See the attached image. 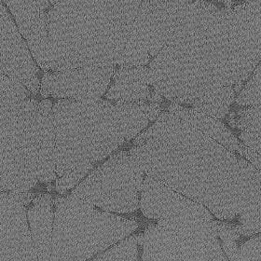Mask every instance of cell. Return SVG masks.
<instances>
[{
    "mask_svg": "<svg viewBox=\"0 0 261 261\" xmlns=\"http://www.w3.org/2000/svg\"><path fill=\"white\" fill-rule=\"evenodd\" d=\"M130 153L146 175L206 207L220 220L237 219L261 233V172L188 121L161 112L134 140Z\"/></svg>",
    "mask_w": 261,
    "mask_h": 261,
    "instance_id": "cell-1",
    "label": "cell"
},
{
    "mask_svg": "<svg viewBox=\"0 0 261 261\" xmlns=\"http://www.w3.org/2000/svg\"><path fill=\"white\" fill-rule=\"evenodd\" d=\"M261 61V4L220 9L191 0L166 45L149 63L153 88L190 105L225 86L245 83Z\"/></svg>",
    "mask_w": 261,
    "mask_h": 261,
    "instance_id": "cell-2",
    "label": "cell"
},
{
    "mask_svg": "<svg viewBox=\"0 0 261 261\" xmlns=\"http://www.w3.org/2000/svg\"><path fill=\"white\" fill-rule=\"evenodd\" d=\"M48 32L44 72L152 60L150 0H64L48 11Z\"/></svg>",
    "mask_w": 261,
    "mask_h": 261,
    "instance_id": "cell-3",
    "label": "cell"
},
{
    "mask_svg": "<svg viewBox=\"0 0 261 261\" xmlns=\"http://www.w3.org/2000/svg\"><path fill=\"white\" fill-rule=\"evenodd\" d=\"M55 191L76 188L94 166L155 121L159 103L58 99L54 103Z\"/></svg>",
    "mask_w": 261,
    "mask_h": 261,
    "instance_id": "cell-4",
    "label": "cell"
},
{
    "mask_svg": "<svg viewBox=\"0 0 261 261\" xmlns=\"http://www.w3.org/2000/svg\"><path fill=\"white\" fill-rule=\"evenodd\" d=\"M50 260H85L136 230V220L102 212L74 195L57 196Z\"/></svg>",
    "mask_w": 261,
    "mask_h": 261,
    "instance_id": "cell-5",
    "label": "cell"
},
{
    "mask_svg": "<svg viewBox=\"0 0 261 261\" xmlns=\"http://www.w3.org/2000/svg\"><path fill=\"white\" fill-rule=\"evenodd\" d=\"M38 103L21 90L0 86V191L27 192L38 183Z\"/></svg>",
    "mask_w": 261,
    "mask_h": 261,
    "instance_id": "cell-6",
    "label": "cell"
},
{
    "mask_svg": "<svg viewBox=\"0 0 261 261\" xmlns=\"http://www.w3.org/2000/svg\"><path fill=\"white\" fill-rule=\"evenodd\" d=\"M144 260H228L216 220L159 219L144 232Z\"/></svg>",
    "mask_w": 261,
    "mask_h": 261,
    "instance_id": "cell-7",
    "label": "cell"
},
{
    "mask_svg": "<svg viewBox=\"0 0 261 261\" xmlns=\"http://www.w3.org/2000/svg\"><path fill=\"white\" fill-rule=\"evenodd\" d=\"M145 176L130 151H120L90 173L71 194L107 212H136Z\"/></svg>",
    "mask_w": 261,
    "mask_h": 261,
    "instance_id": "cell-8",
    "label": "cell"
},
{
    "mask_svg": "<svg viewBox=\"0 0 261 261\" xmlns=\"http://www.w3.org/2000/svg\"><path fill=\"white\" fill-rule=\"evenodd\" d=\"M35 194L0 191V260H38L28 208Z\"/></svg>",
    "mask_w": 261,
    "mask_h": 261,
    "instance_id": "cell-9",
    "label": "cell"
},
{
    "mask_svg": "<svg viewBox=\"0 0 261 261\" xmlns=\"http://www.w3.org/2000/svg\"><path fill=\"white\" fill-rule=\"evenodd\" d=\"M116 66L81 67L44 72L39 93L43 98L87 100L106 94Z\"/></svg>",
    "mask_w": 261,
    "mask_h": 261,
    "instance_id": "cell-10",
    "label": "cell"
},
{
    "mask_svg": "<svg viewBox=\"0 0 261 261\" xmlns=\"http://www.w3.org/2000/svg\"><path fill=\"white\" fill-rule=\"evenodd\" d=\"M0 71L21 82L34 96L39 92L40 68L2 0H0Z\"/></svg>",
    "mask_w": 261,
    "mask_h": 261,
    "instance_id": "cell-11",
    "label": "cell"
},
{
    "mask_svg": "<svg viewBox=\"0 0 261 261\" xmlns=\"http://www.w3.org/2000/svg\"><path fill=\"white\" fill-rule=\"evenodd\" d=\"M139 206L146 218L155 220L214 219L206 207L149 175H146L143 181Z\"/></svg>",
    "mask_w": 261,
    "mask_h": 261,
    "instance_id": "cell-12",
    "label": "cell"
},
{
    "mask_svg": "<svg viewBox=\"0 0 261 261\" xmlns=\"http://www.w3.org/2000/svg\"><path fill=\"white\" fill-rule=\"evenodd\" d=\"M16 22L22 38L25 39L33 58L42 70L45 65L49 32V0H3Z\"/></svg>",
    "mask_w": 261,
    "mask_h": 261,
    "instance_id": "cell-13",
    "label": "cell"
},
{
    "mask_svg": "<svg viewBox=\"0 0 261 261\" xmlns=\"http://www.w3.org/2000/svg\"><path fill=\"white\" fill-rule=\"evenodd\" d=\"M106 98L109 101L124 103H162L164 99L153 88L150 68L146 65L116 68Z\"/></svg>",
    "mask_w": 261,
    "mask_h": 261,
    "instance_id": "cell-14",
    "label": "cell"
},
{
    "mask_svg": "<svg viewBox=\"0 0 261 261\" xmlns=\"http://www.w3.org/2000/svg\"><path fill=\"white\" fill-rule=\"evenodd\" d=\"M54 103L49 99L38 103L37 115L38 182L50 184L56 180Z\"/></svg>",
    "mask_w": 261,
    "mask_h": 261,
    "instance_id": "cell-15",
    "label": "cell"
},
{
    "mask_svg": "<svg viewBox=\"0 0 261 261\" xmlns=\"http://www.w3.org/2000/svg\"><path fill=\"white\" fill-rule=\"evenodd\" d=\"M55 202L49 194L34 197L28 205V219L38 260H50Z\"/></svg>",
    "mask_w": 261,
    "mask_h": 261,
    "instance_id": "cell-16",
    "label": "cell"
},
{
    "mask_svg": "<svg viewBox=\"0 0 261 261\" xmlns=\"http://www.w3.org/2000/svg\"><path fill=\"white\" fill-rule=\"evenodd\" d=\"M168 111L188 121L191 125L218 142L231 152L237 153L238 151L241 142L218 119L203 114L193 108L189 109L173 102L169 105Z\"/></svg>",
    "mask_w": 261,
    "mask_h": 261,
    "instance_id": "cell-17",
    "label": "cell"
},
{
    "mask_svg": "<svg viewBox=\"0 0 261 261\" xmlns=\"http://www.w3.org/2000/svg\"><path fill=\"white\" fill-rule=\"evenodd\" d=\"M236 96L237 93L233 86H225L197 99L191 105V108L219 120L228 114L229 107L235 101Z\"/></svg>",
    "mask_w": 261,
    "mask_h": 261,
    "instance_id": "cell-18",
    "label": "cell"
},
{
    "mask_svg": "<svg viewBox=\"0 0 261 261\" xmlns=\"http://www.w3.org/2000/svg\"><path fill=\"white\" fill-rule=\"evenodd\" d=\"M144 233H138L115 244L112 247L103 253L95 256V260H138V246L143 244Z\"/></svg>",
    "mask_w": 261,
    "mask_h": 261,
    "instance_id": "cell-19",
    "label": "cell"
},
{
    "mask_svg": "<svg viewBox=\"0 0 261 261\" xmlns=\"http://www.w3.org/2000/svg\"><path fill=\"white\" fill-rule=\"evenodd\" d=\"M216 227L225 255L229 260H237L240 247L237 241L239 240L241 235L237 232L235 224L226 223L216 220Z\"/></svg>",
    "mask_w": 261,
    "mask_h": 261,
    "instance_id": "cell-20",
    "label": "cell"
},
{
    "mask_svg": "<svg viewBox=\"0 0 261 261\" xmlns=\"http://www.w3.org/2000/svg\"><path fill=\"white\" fill-rule=\"evenodd\" d=\"M235 102L241 107L261 106V71H254L248 82L236 96Z\"/></svg>",
    "mask_w": 261,
    "mask_h": 261,
    "instance_id": "cell-21",
    "label": "cell"
},
{
    "mask_svg": "<svg viewBox=\"0 0 261 261\" xmlns=\"http://www.w3.org/2000/svg\"><path fill=\"white\" fill-rule=\"evenodd\" d=\"M240 138L245 146L261 155V116L253 120L245 130H241Z\"/></svg>",
    "mask_w": 261,
    "mask_h": 261,
    "instance_id": "cell-22",
    "label": "cell"
},
{
    "mask_svg": "<svg viewBox=\"0 0 261 261\" xmlns=\"http://www.w3.org/2000/svg\"><path fill=\"white\" fill-rule=\"evenodd\" d=\"M237 260H261V234L251 237L240 246Z\"/></svg>",
    "mask_w": 261,
    "mask_h": 261,
    "instance_id": "cell-23",
    "label": "cell"
},
{
    "mask_svg": "<svg viewBox=\"0 0 261 261\" xmlns=\"http://www.w3.org/2000/svg\"><path fill=\"white\" fill-rule=\"evenodd\" d=\"M237 153H239L240 156L246 159L248 162H250L258 171L261 172V155L253 150L250 147L245 146V144L241 143L239 149Z\"/></svg>",
    "mask_w": 261,
    "mask_h": 261,
    "instance_id": "cell-24",
    "label": "cell"
},
{
    "mask_svg": "<svg viewBox=\"0 0 261 261\" xmlns=\"http://www.w3.org/2000/svg\"><path fill=\"white\" fill-rule=\"evenodd\" d=\"M204 1H209V2H218V3H222L226 6H232L236 0H204Z\"/></svg>",
    "mask_w": 261,
    "mask_h": 261,
    "instance_id": "cell-25",
    "label": "cell"
},
{
    "mask_svg": "<svg viewBox=\"0 0 261 261\" xmlns=\"http://www.w3.org/2000/svg\"><path fill=\"white\" fill-rule=\"evenodd\" d=\"M246 3H256V4H261V0H245Z\"/></svg>",
    "mask_w": 261,
    "mask_h": 261,
    "instance_id": "cell-26",
    "label": "cell"
},
{
    "mask_svg": "<svg viewBox=\"0 0 261 261\" xmlns=\"http://www.w3.org/2000/svg\"><path fill=\"white\" fill-rule=\"evenodd\" d=\"M49 3H50V5L54 6L55 4H57V3H59L61 1H64V0H49Z\"/></svg>",
    "mask_w": 261,
    "mask_h": 261,
    "instance_id": "cell-27",
    "label": "cell"
},
{
    "mask_svg": "<svg viewBox=\"0 0 261 261\" xmlns=\"http://www.w3.org/2000/svg\"><path fill=\"white\" fill-rule=\"evenodd\" d=\"M255 71H261V61H260V63H259V64H258V65H257V66H256V69H255Z\"/></svg>",
    "mask_w": 261,
    "mask_h": 261,
    "instance_id": "cell-28",
    "label": "cell"
}]
</instances>
